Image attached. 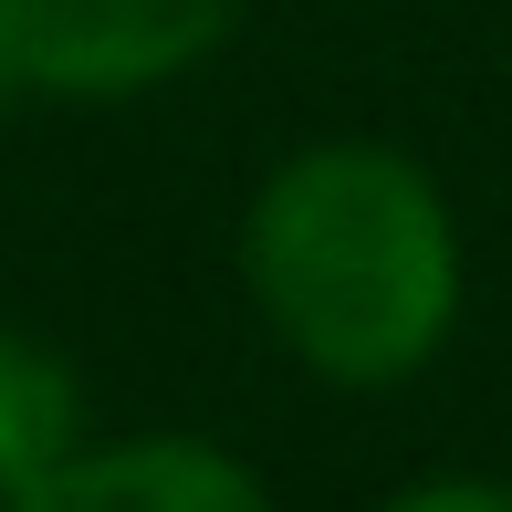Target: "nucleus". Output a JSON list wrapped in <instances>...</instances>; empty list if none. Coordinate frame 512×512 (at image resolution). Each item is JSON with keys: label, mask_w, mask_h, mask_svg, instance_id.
<instances>
[{"label": "nucleus", "mask_w": 512, "mask_h": 512, "mask_svg": "<svg viewBox=\"0 0 512 512\" xmlns=\"http://www.w3.org/2000/svg\"><path fill=\"white\" fill-rule=\"evenodd\" d=\"M11 512H272V492L209 439H105L21 481Z\"/></svg>", "instance_id": "obj_3"}, {"label": "nucleus", "mask_w": 512, "mask_h": 512, "mask_svg": "<svg viewBox=\"0 0 512 512\" xmlns=\"http://www.w3.org/2000/svg\"><path fill=\"white\" fill-rule=\"evenodd\" d=\"M377 512H512L502 481H408L398 502H377Z\"/></svg>", "instance_id": "obj_5"}, {"label": "nucleus", "mask_w": 512, "mask_h": 512, "mask_svg": "<svg viewBox=\"0 0 512 512\" xmlns=\"http://www.w3.org/2000/svg\"><path fill=\"white\" fill-rule=\"evenodd\" d=\"M74 450H84V387H74V366H63L42 335L0 324V492L42 481L53 460H74Z\"/></svg>", "instance_id": "obj_4"}, {"label": "nucleus", "mask_w": 512, "mask_h": 512, "mask_svg": "<svg viewBox=\"0 0 512 512\" xmlns=\"http://www.w3.org/2000/svg\"><path fill=\"white\" fill-rule=\"evenodd\" d=\"M251 0H0V74L32 95H147L220 53Z\"/></svg>", "instance_id": "obj_2"}, {"label": "nucleus", "mask_w": 512, "mask_h": 512, "mask_svg": "<svg viewBox=\"0 0 512 512\" xmlns=\"http://www.w3.org/2000/svg\"><path fill=\"white\" fill-rule=\"evenodd\" d=\"M241 283L324 387H408L460 314V220L398 147H304L241 209Z\"/></svg>", "instance_id": "obj_1"}]
</instances>
